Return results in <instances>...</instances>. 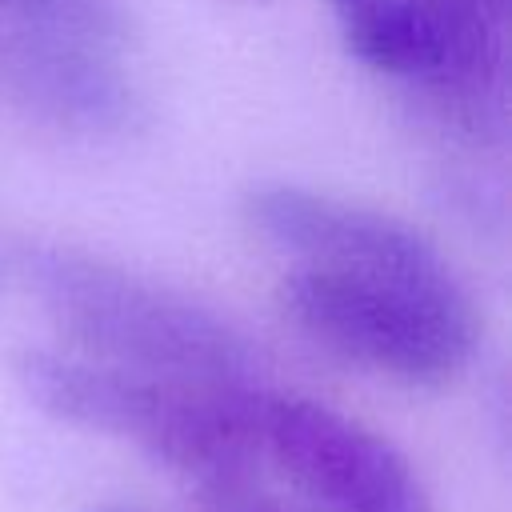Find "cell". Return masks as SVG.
<instances>
[{"label":"cell","instance_id":"1","mask_svg":"<svg viewBox=\"0 0 512 512\" xmlns=\"http://www.w3.org/2000/svg\"><path fill=\"white\" fill-rule=\"evenodd\" d=\"M20 272L88 360L192 388H252L256 348L204 300L68 244H32Z\"/></svg>","mask_w":512,"mask_h":512},{"label":"cell","instance_id":"2","mask_svg":"<svg viewBox=\"0 0 512 512\" xmlns=\"http://www.w3.org/2000/svg\"><path fill=\"white\" fill-rule=\"evenodd\" d=\"M24 396L60 424L100 432L140 448L148 460L196 480V488H220L252 480V388H192L160 376H140L88 356L32 348L16 360Z\"/></svg>","mask_w":512,"mask_h":512},{"label":"cell","instance_id":"3","mask_svg":"<svg viewBox=\"0 0 512 512\" xmlns=\"http://www.w3.org/2000/svg\"><path fill=\"white\" fill-rule=\"evenodd\" d=\"M280 308L332 356L420 388L456 380L480 340L464 280L404 284L300 264L280 284Z\"/></svg>","mask_w":512,"mask_h":512},{"label":"cell","instance_id":"4","mask_svg":"<svg viewBox=\"0 0 512 512\" xmlns=\"http://www.w3.org/2000/svg\"><path fill=\"white\" fill-rule=\"evenodd\" d=\"M252 436L316 512H432L412 460L368 424L292 392H252Z\"/></svg>","mask_w":512,"mask_h":512},{"label":"cell","instance_id":"5","mask_svg":"<svg viewBox=\"0 0 512 512\" xmlns=\"http://www.w3.org/2000/svg\"><path fill=\"white\" fill-rule=\"evenodd\" d=\"M244 220L304 268L380 276L404 284H460L448 256L412 224L368 204L288 180H260L240 196Z\"/></svg>","mask_w":512,"mask_h":512},{"label":"cell","instance_id":"6","mask_svg":"<svg viewBox=\"0 0 512 512\" xmlns=\"http://www.w3.org/2000/svg\"><path fill=\"white\" fill-rule=\"evenodd\" d=\"M0 100L80 136H128L148 120L144 92L104 44L8 20H0Z\"/></svg>","mask_w":512,"mask_h":512},{"label":"cell","instance_id":"7","mask_svg":"<svg viewBox=\"0 0 512 512\" xmlns=\"http://www.w3.org/2000/svg\"><path fill=\"white\" fill-rule=\"evenodd\" d=\"M432 72L420 84L436 116L476 144L508 132V0H412Z\"/></svg>","mask_w":512,"mask_h":512},{"label":"cell","instance_id":"8","mask_svg":"<svg viewBox=\"0 0 512 512\" xmlns=\"http://www.w3.org/2000/svg\"><path fill=\"white\" fill-rule=\"evenodd\" d=\"M356 60L372 72L424 84L432 72V44L412 0H324Z\"/></svg>","mask_w":512,"mask_h":512},{"label":"cell","instance_id":"9","mask_svg":"<svg viewBox=\"0 0 512 512\" xmlns=\"http://www.w3.org/2000/svg\"><path fill=\"white\" fill-rule=\"evenodd\" d=\"M0 20L68 32L104 48L120 44L132 24L120 0H0Z\"/></svg>","mask_w":512,"mask_h":512},{"label":"cell","instance_id":"10","mask_svg":"<svg viewBox=\"0 0 512 512\" xmlns=\"http://www.w3.org/2000/svg\"><path fill=\"white\" fill-rule=\"evenodd\" d=\"M200 508L204 512H316V508L292 504V500L260 488L256 480H236V484L204 488L200 492Z\"/></svg>","mask_w":512,"mask_h":512},{"label":"cell","instance_id":"11","mask_svg":"<svg viewBox=\"0 0 512 512\" xmlns=\"http://www.w3.org/2000/svg\"><path fill=\"white\" fill-rule=\"evenodd\" d=\"M92 512H136V508H120V504H104V508H92Z\"/></svg>","mask_w":512,"mask_h":512}]
</instances>
